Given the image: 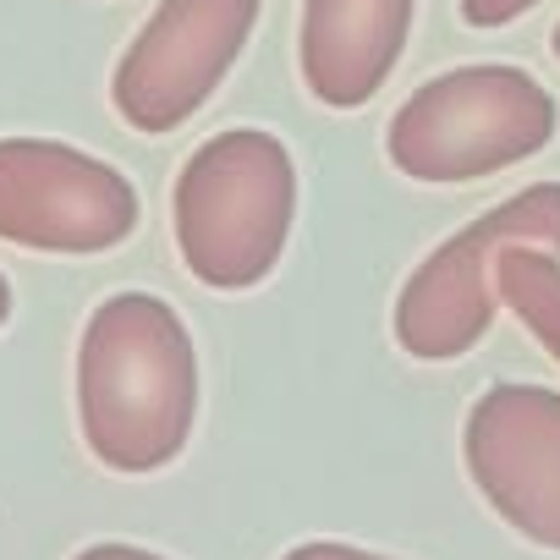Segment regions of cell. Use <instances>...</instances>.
Segmentation results:
<instances>
[{
    "instance_id": "cell-4",
    "label": "cell",
    "mask_w": 560,
    "mask_h": 560,
    "mask_svg": "<svg viewBox=\"0 0 560 560\" xmlns=\"http://www.w3.org/2000/svg\"><path fill=\"white\" fill-rule=\"evenodd\" d=\"M511 247H549L560 253V182L522 187L516 198L494 203L456 236H445L412 275L396 298V341L418 363H456L467 358L500 308L494 287V264Z\"/></svg>"
},
{
    "instance_id": "cell-2",
    "label": "cell",
    "mask_w": 560,
    "mask_h": 560,
    "mask_svg": "<svg viewBox=\"0 0 560 560\" xmlns=\"http://www.w3.org/2000/svg\"><path fill=\"white\" fill-rule=\"evenodd\" d=\"M298 220L292 149L264 127H231L198 143L171 192L176 253L209 292H247L275 275Z\"/></svg>"
},
{
    "instance_id": "cell-11",
    "label": "cell",
    "mask_w": 560,
    "mask_h": 560,
    "mask_svg": "<svg viewBox=\"0 0 560 560\" xmlns=\"http://www.w3.org/2000/svg\"><path fill=\"white\" fill-rule=\"evenodd\" d=\"M280 560H390V555H374V549L341 544V538H308V544H292Z\"/></svg>"
},
{
    "instance_id": "cell-13",
    "label": "cell",
    "mask_w": 560,
    "mask_h": 560,
    "mask_svg": "<svg viewBox=\"0 0 560 560\" xmlns=\"http://www.w3.org/2000/svg\"><path fill=\"white\" fill-rule=\"evenodd\" d=\"M12 319V287H7V275H0V325Z\"/></svg>"
},
{
    "instance_id": "cell-3",
    "label": "cell",
    "mask_w": 560,
    "mask_h": 560,
    "mask_svg": "<svg viewBox=\"0 0 560 560\" xmlns=\"http://www.w3.org/2000/svg\"><path fill=\"white\" fill-rule=\"evenodd\" d=\"M555 127L560 105L533 72L483 61L412 89L385 127V154L423 187H462L533 160Z\"/></svg>"
},
{
    "instance_id": "cell-6",
    "label": "cell",
    "mask_w": 560,
    "mask_h": 560,
    "mask_svg": "<svg viewBox=\"0 0 560 560\" xmlns=\"http://www.w3.org/2000/svg\"><path fill=\"white\" fill-rule=\"evenodd\" d=\"M138 231V187L50 138H0V242L34 253H110Z\"/></svg>"
},
{
    "instance_id": "cell-1",
    "label": "cell",
    "mask_w": 560,
    "mask_h": 560,
    "mask_svg": "<svg viewBox=\"0 0 560 560\" xmlns=\"http://www.w3.org/2000/svg\"><path fill=\"white\" fill-rule=\"evenodd\" d=\"M198 418V352L154 292L105 298L78 341V423L100 467L143 478L171 467Z\"/></svg>"
},
{
    "instance_id": "cell-9",
    "label": "cell",
    "mask_w": 560,
    "mask_h": 560,
    "mask_svg": "<svg viewBox=\"0 0 560 560\" xmlns=\"http://www.w3.org/2000/svg\"><path fill=\"white\" fill-rule=\"evenodd\" d=\"M494 287H500V308H511L533 341L560 363V258L549 247H511L494 264Z\"/></svg>"
},
{
    "instance_id": "cell-5",
    "label": "cell",
    "mask_w": 560,
    "mask_h": 560,
    "mask_svg": "<svg viewBox=\"0 0 560 560\" xmlns=\"http://www.w3.org/2000/svg\"><path fill=\"white\" fill-rule=\"evenodd\" d=\"M264 0H160L110 78V105L132 132H176L236 67Z\"/></svg>"
},
{
    "instance_id": "cell-12",
    "label": "cell",
    "mask_w": 560,
    "mask_h": 560,
    "mask_svg": "<svg viewBox=\"0 0 560 560\" xmlns=\"http://www.w3.org/2000/svg\"><path fill=\"white\" fill-rule=\"evenodd\" d=\"M72 560H165V555H154V549H143V544H89V549H78Z\"/></svg>"
},
{
    "instance_id": "cell-14",
    "label": "cell",
    "mask_w": 560,
    "mask_h": 560,
    "mask_svg": "<svg viewBox=\"0 0 560 560\" xmlns=\"http://www.w3.org/2000/svg\"><path fill=\"white\" fill-rule=\"evenodd\" d=\"M555 61H560V23H555Z\"/></svg>"
},
{
    "instance_id": "cell-8",
    "label": "cell",
    "mask_w": 560,
    "mask_h": 560,
    "mask_svg": "<svg viewBox=\"0 0 560 560\" xmlns=\"http://www.w3.org/2000/svg\"><path fill=\"white\" fill-rule=\"evenodd\" d=\"M412 34V0H303L298 67L319 105L363 110L396 72Z\"/></svg>"
},
{
    "instance_id": "cell-10",
    "label": "cell",
    "mask_w": 560,
    "mask_h": 560,
    "mask_svg": "<svg viewBox=\"0 0 560 560\" xmlns=\"http://www.w3.org/2000/svg\"><path fill=\"white\" fill-rule=\"evenodd\" d=\"M533 7H544V0H462V23L467 28H505Z\"/></svg>"
},
{
    "instance_id": "cell-7",
    "label": "cell",
    "mask_w": 560,
    "mask_h": 560,
    "mask_svg": "<svg viewBox=\"0 0 560 560\" xmlns=\"http://www.w3.org/2000/svg\"><path fill=\"white\" fill-rule=\"evenodd\" d=\"M462 462L511 533L560 555V390L489 385L467 407Z\"/></svg>"
}]
</instances>
